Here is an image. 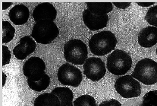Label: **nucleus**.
Masks as SVG:
<instances>
[{
    "label": "nucleus",
    "mask_w": 157,
    "mask_h": 106,
    "mask_svg": "<svg viewBox=\"0 0 157 106\" xmlns=\"http://www.w3.org/2000/svg\"><path fill=\"white\" fill-rule=\"evenodd\" d=\"M117 43V38L113 33L109 31H103L91 37L89 46L93 54L102 56L114 50Z\"/></svg>",
    "instance_id": "nucleus-1"
},
{
    "label": "nucleus",
    "mask_w": 157,
    "mask_h": 106,
    "mask_svg": "<svg viewBox=\"0 0 157 106\" xmlns=\"http://www.w3.org/2000/svg\"><path fill=\"white\" fill-rule=\"evenodd\" d=\"M132 76L144 84H155L157 83V62L149 58L140 61Z\"/></svg>",
    "instance_id": "nucleus-2"
},
{
    "label": "nucleus",
    "mask_w": 157,
    "mask_h": 106,
    "mask_svg": "<svg viewBox=\"0 0 157 106\" xmlns=\"http://www.w3.org/2000/svg\"><path fill=\"white\" fill-rule=\"evenodd\" d=\"M59 34V29L53 21L41 20L34 24L31 36L37 43L47 45L53 41Z\"/></svg>",
    "instance_id": "nucleus-3"
},
{
    "label": "nucleus",
    "mask_w": 157,
    "mask_h": 106,
    "mask_svg": "<svg viewBox=\"0 0 157 106\" xmlns=\"http://www.w3.org/2000/svg\"><path fill=\"white\" fill-rule=\"evenodd\" d=\"M132 60L126 52L116 49L109 56L107 59V68L109 72L116 76L126 74L131 68Z\"/></svg>",
    "instance_id": "nucleus-4"
},
{
    "label": "nucleus",
    "mask_w": 157,
    "mask_h": 106,
    "mask_svg": "<svg viewBox=\"0 0 157 106\" xmlns=\"http://www.w3.org/2000/svg\"><path fill=\"white\" fill-rule=\"evenodd\" d=\"M65 59L67 62L75 65L85 63L88 57V49L86 44L80 40H71L63 47Z\"/></svg>",
    "instance_id": "nucleus-5"
},
{
    "label": "nucleus",
    "mask_w": 157,
    "mask_h": 106,
    "mask_svg": "<svg viewBox=\"0 0 157 106\" xmlns=\"http://www.w3.org/2000/svg\"><path fill=\"white\" fill-rule=\"evenodd\" d=\"M114 87L117 93L124 98L137 97L141 94L140 84L132 76L126 75L119 78Z\"/></svg>",
    "instance_id": "nucleus-6"
},
{
    "label": "nucleus",
    "mask_w": 157,
    "mask_h": 106,
    "mask_svg": "<svg viewBox=\"0 0 157 106\" xmlns=\"http://www.w3.org/2000/svg\"><path fill=\"white\" fill-rule=\"evenodd\" d=\"M57 77L62 84L73 87L79 86L83 79L80 70L69 63L63 64L59 68Z\"/></svg>",
    "instance_id": "nucleus-7"
},
{
    "label": "nucleus",
    "mask_w": 157,
    "mask_h": 106,
    "mask_svg": "<svg viewBox=\"0 0 157 106\" xmlns=\"http://www.w3.org/2000/svg\"><path fill=\"white\" fill-rule=\"evenodd\" d=\"M84 74L87 78L94 81H98L106 72L105 64L100 58L91 57L87 59L83 65Z\"/></svg>",
    "instance_id": "nucleus-8"
},
{
    "label": "nucleus",
    "mask_w": 157,
    "mask_h": 106,
    "mask_svg": "<svg viewBox=\"0 0 157 106\" xmlns=\"http://www.w3.org/2000/svg\"><path fill=\"white\" fill-rule=\"evenodd\" d=\"M46 66L44 61L38 57H32L25 63L23 66L24 76L30 80L36 81L45 73Z\"/></svg>",
    "instance_id": "nucleus-9"
},
{
    "label": "nucleus",
    "mask_w": 157,
    "mask_h": 106,
    "mask_svg": "<svg viewBox=\"0 0 157 106\" xmlns=\"http://www.w3.org/2000/svg\"><path fill=\"white\" fill-rule=\"evenodd\" d=\"M82 17L84 23L87 27L93 31L98 30L106 27L109 19L107 14L98 15L88 9L83 11Z\"/></svg>",
    "instance_id": "nucleus-10"
},
{
    "label": "nucleus",
    "mask_w": 157,
    "mask_h": 106,
    "mask_svg": "<svg viewBox=\"0 0 157 106\" xmlns=\"http://www.w3.org/2000/svg\"><path fill=\"white\" fill-rule=\"evenodd\" d=\"M36 44L32 37L26 36L22 37L13 50L15 57L19 60L25 59L35 50Z\"/></svg>",
    "instance_id": "nucleus-11"
},
{
    "label": "nucleus",
    "mask_w": 157,
    "mask_h": 106,
    "mask_svg": "<svg viewBox=\"0 0 157 106\" xmlns=\"http://www.w3.org/2000/svg\"><path fill=\"white\" fill-rule=\"evenodd\" d=\"M57 15V11L54 6L46 2L39 4L36 6L33 12V16L36 22L41 20L54 22Z\"/></svg>",
    "instance_id": "nucleus-12"
},
{
    "label": "nucleus",
    "mask_w": 157,
    "mask_h": 106,
    "mask_svg": "<svg viewBox=\"0 0 157 106\" xmlns=\"http://www.w3.org/2000/svg\"><path fill=\"white\" fill-rule=\"evenodd\" d=\"M9 17L12 22L16 25H21L28 21L30 11L28 7L23 4L13 7L9 12Z\"/></svg>",
    "instance_id": "nucleus-13"
},
{
    "label": "nucleus",
    "mask_w": 157,
    "mask_h": 106,
    "mask_svg": "<svg viewBox=\"0 0 157 106\" xmlns=\"http://www.w3.org/2000/svg\"><path fill=\"white\" fill-rule=\"evenodd\" d=\"M138 42L141 47L148 48L157 44V28L149 26L143 29L140 32Z\"/></svg>",
    "instance_id": "nucleus-14"
},
{
    "label": "nucleus",
    "mask_w": 157,
    "mask_h": 106,
    "mask_svg": "<svg viewBox=\"0 0 157 106\" xmlns=\"http://www.w3.org/2000/svg\"><path fill=\"white\" fill-rule=\"evenodd\" d=\"M51 93L58 97L60 102V106H73L74 94L69 88L57 87L52 91Z\"/></svg>",
    "instance_id": "nucleus-15"
},
{
    "label": "nucleus",
    "mask_w": 157,
    "mask_h": 106,
    "mask_svg": "<svg viewBox=\"0 0 157 106\" xmlns=\"http://www.w3.org/2000/svg\"><path fill=\"white\" fill-rule=\"evenodd\" d=\"M58 97L52 93H46L39 96L35 100L34 106H60Z\"/></svg>",
    "instance_id": "nucleus-16"
},
{
    "label": "nucleus",
    "mask_w": 157,
    "mask_h": 106,
    "mask_svg": "<svg viewBox=\"0 0 157 106\" xmlns=\"http://www.w3.org/2000/svg\"><path fill=\"white\" fill-rule=\"evenodd\" d=\"M86 4L87 9L98 15L107 14L113 8L111 2H87Z\"/></svg>",
    "instance_id": "nucleus-17"
},
{
    "label": "nucleus",
    "mask_w": 157,
    "mask_h": 106,
    "mask_svg": "<svg viewBox=\"0 0 157 106\" xmlns=\"http://www.w3.org/2000/svg\"><path fill=\"white\" fill-rule=\"evenodd\" d=\"M50 81L49 77L46 73L41 78L36 81L28 79V83L30 88L38 92L46 90L49 86Z\"/></svg>",
    "instance_id": "nucleus-18"
},
{
    "label": "nucleus",
    "mask_w": 157,
    "mask_h": 106,
    "mask_svg": "<svg viewBox=\"0 0 157 106\" xmlns=\"http://www.w3.org/2000/svg\"><path fill=\"white\" fill-rule=\"evenodd\" d=\"M2 44H7L13 39L16 30L14 26L7 21H2Z\"/></svg>",
    "instance_id": "nucleus-19"
},
{
    "label": "nucleus",
    "mask_w": 157,
    "mask_h": 106,
    "mask_svg": "<svg viewBox=\"0 0 157 106\" xmlns=\"http://www.w3.org/2000/svg\"><path fill=\"white\" fill-rule=\"evenodd\" d=\"M74 106H98L95 99L89 95H83L77 98L74 102Z\"/></svg>",
    "instance_id": "nucleus-20"
},
{
    "label": "nucleus",
    "mask_w": 157,
    "mask_h": 106,
    "mask_svg": "<svg viewBox=\"0 0 157 106\" xmlns=\"http://www.w3.org/2000/svg\"><path fill=\"white\" fill-rule=\"evenodd\" d=\"M143 106H157V90L150 91L143 98Z\"/></svg>",
    "instance_id": "nucleus-21"
},
{
    "label": "nucleus",
    "mask_w": 157,
    "mask_h": 106,
    "mask_svg": "<svg viewBox=\"0 0 157 106\" xmlns=\"http://www.w3.org/2000/svg\"><path fill=\"white\" fill-rule=\"evenodd\" d=\"M145 19L150 24L157 27V6L152 7L149 9Z\"/></svg>",
    "instance_id": "nucleus-22"
},
{
    "label": "nucleus",
    "mask_w": 157,
    "mask_h": 106,
    "mask_svg": "<svg viewBox=\"0 0 157 106\" xmlns=\"http://www.w3.org/2000/svg\"><path fill=\"white\" fill-rule=\"evenodd\" d=\"M2 51V66L8 64L11 57V52L8 48L6 45H3Z\"/></svg>",
    "instance_id": "nucleus-23"
},
{
    "label": "nucleus",
    "mask_w": 157,
    "mask_h": 106,
    "mask_svg": "<svg viewBox=\"0 0 157 106\" xmlns=\"http://www.w3.org/2000/svg\"><path fill=\"white\" fill-rule=\"evenodd\" d=\"M99 106H122V105L118 101L112 99L103 102Z\"/></svg>",
    "instance_id": "nucleus-24"
},
{
    "label": "nucleus",
    "mask_w": 157,
    "mask_h": 106,
    "mask_svg": "<svg viewBox=\"0 0 157 106\" xmlns=\"http://www.w3.org/2000/svg\"><path fill=\"white\" fill-rule=\"evenodd\" d=\"M113 4L117 7L124 9L128 8L131 4L130 2H113Z\"/></svg>",
    "instance_id": "nucleus-25"
},
{
    "label": "nucleus",
    "mask_w": 157,
    "mask_h": 106,
    "mask_svg": "<svg viewBox=\"0 0 157 106\" xmlns=\"http://www.w3.org/2000/svg\"><path fill=\"white\" fill-rule=\"evenodd\" d=\"M137 4L140 6L142 7H148L153 5L155 2H137Z\"/></svg>",
    "instance_id": "nucleus-26"
},
{
    "label": "nucleus",
    "mask_w": 157,
    "mask_h": 106,
    "mask_svg": "<svg viewBox=\"0 0 157 106\" xmlns=\"http://www.w3.org/2000/svg\"><path fill=\"white\" fill-rule=\"evenodd\" d=\"M13 4L12 2H3L2 4V9L5 10L8 9Z\"/></svg>",
    "instance_id": "nucleus-27"
},
{
    "label": "nucleus",
    "mask_w": 157,
    "mask_h": 106,
    "mask_svg": "<svg viewBox=\"0 0 157 106\" xmlns=\"http://www.w3.org/2000/svg\"><path fill=\"white\" fill-rule=\"evenodd\" d=\"M6 80V76L5 74L3 72L2 73V87H3L5 85Z\"/></svg>",
    "instance_id": "nucleus-28"
},
{
    "label": "nucleus",
    "mask_w": 157,
    "mask_h": 106,
    "mask_svg": "<svg viewBox=\"0 0 157 106\" xmlns=\"http://www.w3.org/2000/svg\"><path fill=\"white\" fill-rule=\"evenodd\" d=\"M156 55L157 56V47L156 49Z\"/></svg>",
    "instance_id": "nucleus-29"
}]
</instances>
